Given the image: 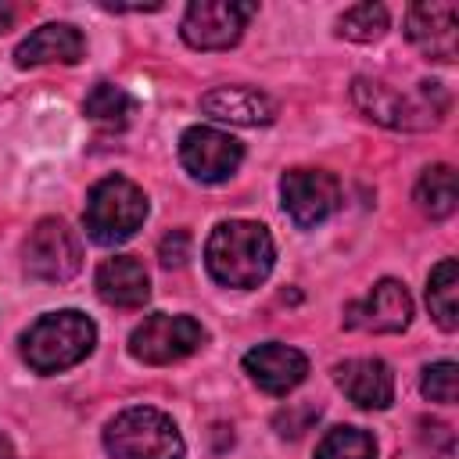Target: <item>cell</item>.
Listing matches in <instances>:
<instances>
[{
	"label": "cell",
	"mask_w": 459,
	"mask_h": 459,
	"mask_svg": "<svg viewBox=\"0 0 459 459\" xmlns=\"http://www.w3.org/2000/svg\"><path fill=\"white\" fill-rule=\"evenodd\" d=\"M273 258H276V247H273L269 230L247 219L219 222L204 244V265L212 280L222 287H237V290L258 287L269 276Z\"/></svg>",
	"instance_id": "cell-1"
},
{
	"label": "cell",
	"mask_w": 459,
	"mask_h": 459,
	"mask_svg": "<svg viewBox=\"0 0 459 459\" xmlns=\"http://www.w3.org/2000/svg\"><path fill=\"white\" fill-rule=\"evenodd\" d=\"M351 100L366 118L391 129H430L448 111V97L441 82H416V90L402 93L380 79L359 75L351 82Z\"/></svg>",
	"instance_id": "cell-2"
},
{
	"label": "cell",
	"mask_w": 459,
	"mask_h": 459,
	"mask_svg": "<svg viewBox=\"0 0 459 459\" xmlns=\"http://www.w3.org/2000/svg\"><path fill=\"white\" fill-rule=\"evenodd\" d=\"M97 326L75 308L47 312L22 333V359L36 373H61L93 351Z\"/></svg>",
	"instance_id": "cell-3"
},
{
	"label": "cell",
	"mask_w": 459,
	"mask_h": 459,
	"mask_svg": "<svg viewBox=\"0 0 459 459\" xmlns=\"http://www.w3.org/2000/svg\"><path fill=\"white\" fill-rule=\"evenodd\" d=\"M147 219V197L143 190L126 179V176H104L90 197H86V212H82V226L86 237L100 247L122 244L129 240Z\"/></svg>",
	"instance_id": "cell-4"
},
{
	"label": "cell",
	"mask_w": 459,
	"mask_h": 459,
	"mask_svg": "<svg viewBox=\"0 0 459 459\" xmlns=\"http://www.w3.org/2000/svg\"><path fill=\"white\" fill-rule=\"evenodd\" d=\"M104 448L111 459H183L186 452L179 427L151 405L118 412L104 430Z\"/></svg>",
	"instance_id": "cell-5"
},
{
	"label": "cell",
	"mask_w": 459,
	"mask_h": 459,
	"mask_svg": "<svg viewBox=\"0 0 459 459\" xmlns=\"http://www.w3.org/2000/svg\"><path fill=\"white\" fill-rule=\"evenodd\" d=\"M204 341H208V333L197 319L154 312L133 330L129 355L136 362H147V366H169V362H179V359L194 355Z\"/></svg>",
	"instance_id": "cell-6"
},
{
	"label": "cell",
	"mask_w": 459,
	"mask_h": 459,
	"mask_svg": "<svg viewBox=\"0 0 459 459\" xmlns=\"http://www.w3.org/2000/svg\"><path fill=\"white\" fill-rule=\"evenodd\" d=\"M25 273L43 283H65L82 265L79 233L65 219H39L25 240Z\"/></svg>",
	"instance_id": "cell-7"
},
{
	"label": "cell",
	"mask_w": 459,
	"mask_h": 459,
	"mask_svg": "<svg viewBox=\"0 0 459 459\" xmlns=\"http://www.w3.org/2000/svg\"><path fill=\"white\" fill-rule=\"evenodd\" d=\"M251 14H255V4L197 0V4L186 7L179 32L194 50H226L244 36Z\"/></svg>",
	"instance_id": "cell-8"
},
{
	"label": "cell",
	"mask_w": 459,
	"mask_h": 459,
	"mask_svg": "<svg viewBox=\"0 0 459 459\" xmlns=\"http://www.w3.org/2000/svg\"><path fill=\"white\" fill-rule=\"evenodd\" d=\"M280 197L283 212L301 230H312L341 208V183L323 169H290L280 179Z\"/></svg>",
	"instance_id": "cell-9"
},
{
	"label": "cell",
	"mask_w": 459,
	"mask_h": 459,
	"mask_svg": "<svg viewBox=\"0 0 459 459\" xmlns=\"http://www.w3.org/2000/svg\"><path fill=\"white\" fill-rule=\"evenodd\" d=\"M179 161H183V169L194 179H201V183H222L244 161V147H240V140H233L222 129L190 126L179 136Z\"/></svg>",
	"instance_id": "cell-10"
},
{
	"label": "cell",
	"mask_w": 459,
	"mask_h": 459,
	"mask_svg": "<svg viewBox=\"0 0 459 459\" xmlns=\"http://www.w3.org/2000/svg\"><path fill=\"white\" fill-rule=\"evenodd\" d=\"M412 319V298L398 280L373 283L369 294L344 305V326L362 333H398Z\"/></svg>",
	"instance_id": "cell-11"
},
{
	"label": "cell",
	"mask_w": 459,
	"mask_h": 459,
	"mask_svg": "<svg viewBox=\"0 0 459 459\" xmlns=\"http://www.w3.org/2000/svg\"><path fill=\"white\" fill-rule=\"evenodd\" d=\"M459 7L455 4H412L405 11V36L409 43L434 57V61H455L459 43Z\"/></svg>",
	"instance_id": "cell-12"
},
{
	"label": "cell",
	"mask_w": 459,
	"mask_h": 459,
	"mask_svg": "<svg viewBox=\"0 0 459 459\" xmlns=\"http://www.w3.org/2000/svg\"><path fill=\"white\" fill-rule=\"evenodd\" d=\"M244 373L265 394H287V391H294L308 377V359L298 348H290V344L265 341V344H255L244 355Z\"/></svg>",
	"instance_id": "cell-13"
},
{
	"label": "cell",
	"mask_w": 459,
	"mask_h": 459,
	"mask_svg": "<svg viewBox=\"0 0 459 459\" xmlns=\"http://www.w3.org/2000/svg\"><path fill=\"white\" fill-rule=\"evenodd\" d=\"M333 380L359 409H387L394 402V373L380 359H348L333 369Z\"/></svg>",
	"instance_id": "cell-14"
},
{
	"label": "cell",
	"mask_w": 459,
	"mask_h": 459,
	"mask_svg": "<svg viewBox=\"0 0 459 459\" xmlns=\"http://www.w3.org/2000/svg\"><path fill=\"white\" fill-rule=\"evenodd\" d=\"M86 50V39L75 25L68 22H47L39 25L32 36H25L14 50V65L18 68H32V65H75Z\"/></svg>",
	"instance_id": "cell-15"
},
{
	"label": "cell",
	"mask_w": 459,
	"mask_h": 459,
	"mask_svg": "<svg viewBox=\"0 0 459 459\" xmlns=\"http://www.w3.org/2000/svg\"><path fill=\"white\" fill-rule=\"evenodd\" d=\"M97 294L115 308H143V301L151 298V276L140 258L115 255L97 269Z\"/></svg>",
	"instance_id": "cell-16"
},
{
	"label": "cell",
	"mask_w": 459,
	"mask_h": 459,
	"mask_svg": "<svg viewBox=\"0 0 459 459\" xmlns=\"http://www.w3.org/2000/svg\"><path fill=\"white\" fill-rule=\"evenodd\" d=\"M201 111L230 126H265L276 118V104L251 86H215L201 97Z\"/></svg>",
	"instance_id": "cell-17"
},
{
	"label": "cell",
	"mask_w": 459,
	"mask_h": 459,
	"mask_svg": "<svg viewBox=\"0 0 459 459\" xmlns=\"http://www.w3.org/2000/svg\"><path fill=\"white\" fill-rule=\"evenodd\" d=\"M455 294H459L455 258H441V262L430 269V280H427V308H430V316L437 319L441 330H455V326H459Z\"/></svg>",
	"instance_id": "cell-18"
},
{
	"label": "cell",
	"mask_w": 459,
	"mask_h": 459,
	"mask_svg": "<svg viewBox=\"0 0 459 459\" xmlns=\"http://www.w3.org/2000/svg\"><path fill=\"white\" fill-rule=\"evenodd\" d=\"M416 204L430 219H448L455 212V169L452 165H430L423 169L416 183Z\"/></svg>",
	"instance_id": "cell-19"
},
{
	"label": "cell",
	"mask_w": 459,
	"mask_h": 459,
	"mask_svg": "<svg viewBox=\"0 0 459 459\" xmlns=\"http://www.w3.org/2000/svg\"><path fill=\"white\" fill-rule=\"evenodd\" d=\"M82 111H86V118H93V122H100V126H126L129 115L136 111V100H133L122 86H115V82H97V86L86 93Z\"/></svg>",
	"instance_id": "cell-20"
},
{
	"label": "cell",
	"mask_w": 459,
	"mask_h": 459,
	"mask_svg": "<svg viewBox=\"0 0 459 459\" xmlns=\"http://www.w3.org/2000/svg\"><path fill=\"white\" fill-rule=\"evenodd\" d=\"M316 459H377V441L362 427H333L319 441Z\"/></svg>",
	"instance_id": "cell-21"
},
{
	"label": "cell",
	"mask_w": 459,
	"mask_h": 459,
	"mask_svg": "<svg viewBox=\"0 0 459 459\" xmlns=\"http://www.w3.org/2000/svg\"><path fill=\"white\" fill-rule=\"evenodd\" d=\"M337 32L355 43H373L387 32V11L380 4H355L337 18Z\"/></svg>",
	"instance_id": "cell-22"
},
{
	"label": "cell",
	"mask_w": 459,
	"mask_h": 459,
	"mask_svg": "<svg viewBox=\"0 0 459 459\" xmlns=\"http://www.w3.org/2000/svg\"><path fill=\"white\" fill-rule=\"evenodd\" d=\"M420 391L430 402L452 405L455 394H459V366L455 362H434V366H427L423 369V380H420Z\"/></svg>",
	"instance_id": "cell-23"
},
{
	"label": "cell",
	"mask_w": 459,
	"mask_h": 459,
	"mask_svg": "<svg viewBox=\"0 0 459 459\" xmlns=\"http://www.w3.org/2000/svg\"><path fill=\"white\" fill-rule=\"evenodd\" d=\"M316 416H319L316 405H287V409L276 412V430L283 437H298V434L308 430V423H316Z\"/></svg>",
	"instance_id": "cell-24"
},
{
	"label": "cell",
	"mask_w": 459,
	"mask_h": 459,
	"mask_svg": "<svg viewBox=\"0 0 459 459\" xmlns=\"http://www.w3.org/2000/svg\"><path fill=\"white\" fill-rule=\"evenodd\" d=\"M158 258H161V265H183L190 258V233L186 230L165 233L158 244Z\"/></svg>",
	"instance_id": "cell-25"
},
{
	"label": "cell",
	"mask_w": 459,
	"mask_h": 459,
	"mask_svg": "<svg viewBox=\"0 0 459 459\" xmlns=\"http://www.w3.org/2000/svg\"><path fill=\"white\" fill-rule=\"evenodd\" d=\"M420 427H423V430H420L423 445H430V448H434V452H441V455H448V452H452V430H448V423L423 420Z\"/></svg>",
	"instance_id": "cell-26"
},
{
	"label": "cell",
	"mask_w": 459,
	"mask_h": 459,
	"mask_svg": "<svg viewBox=\"0 0 459 459\" xmlns=\"http://www.w3.org/2000/svg\"><path fill=\"white\" fill-rule=\"evenodd\" d=\"M11 25H14V7H11V4H4V0H0V32H7V29H11Z\"/></svg>",
	"instance_id": "cell-27"
},
{
	"label": "cell",
	"mask_w": 459,
	"mask_h": 459,
	"mask_svg": "<svg viewBox=\"0 0 459 459\" xmlns=\"http://www.w3.org/2000/svg\"><path fill=\"white\" fill-rule=\"evenodd\" d=\"M0 459H14V452H11V441L0 434Z\"/></svg>",
	"instance_id": "cell-28"
}]
</instances>
